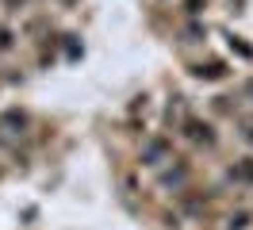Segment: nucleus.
<instances>
[{"mask_svg": "<svg viewBox=\"0 0 253 230\" xmlns=\"http://www.w3.org/2000/svg\"><path fill=\"white\" fill-rule=\"evenodd\" d=\"M184 138H188V142H196V146H207V150L219 142L215 127H211L207 119H196V115H188V119H184Z\"/></svg>", "mask_w": 253, "mask_h": 230, "instance_id": "1", "label": "nucleus"}, {"mask_svg": "<svg viewBox=\"0 0 253 230\" xmlns=\"http://www.w3.org/2000/svg\"><path fill=\"white\" fill-rule=\"evenodd\" d=\"M192 77H200V81H219V77H226V65H222V61H207V65H192Z\"/></svg>", "mask_w": 253, "mask_h": 230, "instance_id": "2", "label": "nucleus"}, {"mask_svg": "<svg viewBox=\"0 0 253 230\" xmlns=\"http://www.w3.org/2000/svg\"><path fill=\"white\" fill-rule=\"evenodd\" d=\"M230 181L234 184H253V157H242L238 165H230Z\"/></svg>", "mask_w": 253, "mask_h": 230, "instance_id": "3", "label": "nucleus"}, {"mask_svg": "<svg viewBox=\"0 0 253 230\" xmlns=\"http://www.w3.org/2000/svg\"><path fill=\"white\" fill-rule=\"evenodd\" d=\"M165 150H169V142H165V138H154V142H150V146H146V153H142V161H146V165H158L161 157H165Z\"/></svg>", "mask_w": 253, "mask_h": 230, "instance_id": "4", "label": "nucleus"}, {"mask_svg": "<svg viewBox=\"0 0 253 230\" xmlns=\"http://www.w3.org/2000/svg\"><path fill=\"white\" fill-rule=\"evenodd\" d=\"M0 127H19V131H23V127H27V115H23V111H4Z\"/></svg>", "mask_w": 253, "mask_h": 230, "instance_id": "5", "label": "nucleus"}, {"mask_svg": "<svg viewBox=\"0 0 253 230\" xmlns=\"http://www.w3.org/2000/svg\"><path fill=\"white\" fill-rule=\"evenodd\" d=\"M246 227H250V211H238L226 219V230H246Z\"/></svg>", "mask_w": 253, "mask_h": 230, "instance_id": "6", "label": "nucleus"}, {"mask_svg": "<svg viewBox=\"0 0 253 230\" xmlns=\"http://www.w3.org/2000/svg\"><path fill=\"white\" fill-rule=\"evenodd\" d=\"M12 46H16V35H12L8 27H0V54H8Z\"/></svg>", "mask_w": 253, "mask_h": 230, "instance_id": "7", "label": "nucleus"}, {"mask_svg": "<svg viewBox=\"0 0 253 230\" xmlns=\"http://www.w3.org/2000/svg\"><path fill=\"white\" fill-rule=\"evenodd\" d=\"M230 50H238V54H242V58H253V50L246 43H234V39H230Z\"/></svg>", "mask_w": 253, "mask_h": 230, "instance_id": "8", "label": "nucleus"}, {"mask_svg": "<svg viewBox=\"0 0 253 230\" xmlns=\"http://www.w3.org/2000/svg\"><path fill=\"white\" fill-rule=\"evenodd\" d=\"M242 138H246V142L253 146V119H246V123H242Z\"/></svg>", "mask_w": 253, "mask_h": 230, "instance_id": "9", "label": "nucleus"}, {"mask_svg": "<svg viewBox=\"0 0 253 230\" xmlns=\"http://www.w3.org/2000/svg\"><path fill=\"white\" fill-rule=\"evenodd\" d=\"M204 4H207V0H188V12H200Z\"/></svg>", "mask_w": 253, "mask_h": 230, "instance_id": "10", "label": "nucleus"}, {"mask_svg": "<svg viewBox=\"0 0 253 230\" xmlns=\"http://www.w3.org/2000/svg\"><path fill=\"white\" fill-rule=\"evenodd\" d=\"M246 92H250V96H253V81H250V85H246Z\"/></svg>", "mask_w": 253, "mask_h": 230, "instance_id": "11", "label": "nucleus"}, {"mask_svg": "<svg viewBox=\"0 0 253 230\" xmlns=\"http://www.w3.org/2000/svg\"><path fill=\"white\" fill-rule=\"evenodd\" d=\"M12 4H27V0H12Z\"/></svg>", "mask_w": 253, "mask_h": 230, "instance_id": "12", "label": "nucleus"}]
</instances>
